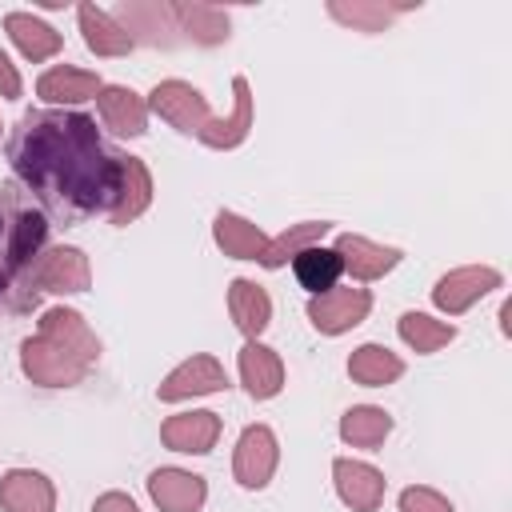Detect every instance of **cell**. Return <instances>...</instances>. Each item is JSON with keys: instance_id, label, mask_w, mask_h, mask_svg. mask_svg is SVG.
<instances>
[{"instance_id": "1", "label": "cell", "mask_w": 512, "mask_h": 512, "mask_svg": "<svg viewBox=\"0 0 512 512\" xmlns=\"http://www.w3.org/2000/svg\"><path fill=\"white\" fill-rule=\"evenodd\" d=\"M12 168L24 184L76 204L80 212H108L116 196V156L100 148L96 124L80 112H28L8 144Z\"/></svg>"}, {"instance_id": "2", "label": "cell", "mask_w": 512, "mask_h": 512, "mask_svg": "<svg viewBox=\"0 0 512 512\" xmlns=\"http://www.w3.org/2000/svg\"><path fill=\"white\" fill-rule=\"evenodd\" d=\"M100 360V336L76 308H48L36 336L20 340V372L40 388H72Z\"/></svg>"}, {"instance_id": "3", "label": "cell", "mask_w": 512, "mask_h": 512, "mask_svg": "<svg viewBox=\"0 0 512 512\" xmlns=\"http://www.w3.org/2000/svg\"><path fill=\"white\" fill-rule=\"evenodd\" d=\"M148 112H156L160 120H168L184 136H200L212 124L208 96L200 88H192L188 80H160L148 92Z\"/></svg>"}, {"instance_id": "4", "label": "cell", "mask_w": 512, "mask_h": 512, "mask_svg": "<svg viewBox=\"0 0 512 512\" xmlns=\"http://www.w3.org/2000/svg\"><path fill=\"white\" fill-rule=\"evenodd\" d=\"M368 312H372V292L356 288V284H344V288L336 284L308 300V320L320 336H344L356 324H364Z\"/></svg>"}, {"instance_id": "5", "label": "cell", "mask_w": 512, "mask_h": 512, "mask_svg": "<svg viewBox=\"0 0 512 512\" xmlns=\"http://www.w3.org/2000/svg\"><path fill=\"white\" fill-rule=\"evenodd\" d=\"M276 464H280V440L268 424H248L236 440V452H232V476L240 488L248 492H260L268 488V480L276 476Z\"/></svg>"}, {"instance_id": "6", "label": "cell", "mask_w": 512, "mask_h": 512, "mask_svg": "<svg viewBox=\"0 0 512 512\" xmlns=\"http://www.w3.org/2000/svg\"><path fill=\"white\" fill-rule=\"evenodd\" d=\"M500 284H504V276H500L496 268H488V264H464V268H452V272H444V276L436 280L432 304H436L440 312H448V316H460V312H468L476 300H484L488 292H496Z\"/></svg>"}, {"instance_id": "7", "label": "cell", "mask_w": 512, "mask_h": 512, "mask_svg": "<svg viewBox=\"0 0 512 512\" xmlns=\"http://www.w3.org/2000/svg\"><path fill=\"white\" fill-rule=\"evenodd\" d=\"M32 280H36V292L76 296V292H88V284H92V264H88L84 248L60 244V248L44 252V256L32 264Z\"/></svg>"}, {"instance_id": "8", "label": "cell", "mask_w": 512, "mask_h": 512, "mask_svg": "<svg viewBox=\"0 0 512 512\" xmlns=\"http://www.w3.org/2000/svg\"><path fill=\"white\" fill-rule=\"evenodd\" d=\"M220 388H228L224 364H220L216 356H208V352H196V356H188L184 364H176V368L160 380L156 396H160L164 404H180V400H192V396H212V392H220Z\"/></svg>"}, {"instance_id": "9", "label": "cell", "mask_w": 512, "mask_h": 512, "mask_svg": "<svg viewBox=\"0 0 512 512\" xmlns=\"http://www.w3.org/2000/svg\"><path fill=\"white\" fill-rule=\"evenodd\" d=\"M332 252L340 256V268H344L352 280H360V284L388 276V272L400 264V256H404L400 248L376 244V240H368V236H360V232H340L336 244H332Z\"/></svg>"}, {"instance_id": "10", "label": "cell", "mask_w": 512, "mask_h": 512, "mask_svg": "<svg viewBox=\"0 0 512 512\" xmlns=\"http://www.w3.org/2000/svg\"><path fill=\"white\" fill-rule=\"evenodd\" d=\"M332 484H336V496L352 512H376L384 504V488H388L380 468H372L368 460H352V456L332 460Z\"/></svg>"}, {"instance_id": "11", "label": "cell", "mask_w": 512, "mask_h": 512, "mask_svg": "<svg viewBox=\"0 0 512 512\" xmlns=\"http://www.w3.org/2000/svg\"><path fill=\"white\" fill-rule=\"evenodd\" d=\"M220 440V416L208 408L196 412H176L160 424V444L168 452H184V456H204L212 452Z\"/></svg>"}, {"instance_id": "12", "label": "cell", "mask_w": 512, "mask_h": 512, "mask_svg": "<svg viewBox=\"0 0 512 512\" xmlns=\"http://www.w3.org/2000/svg\"><path fill=\"white\" fill-rule=\"evenodd\" d=\"M152 204V176L144 168L140 156H116V196L108 208L112 224H132L136 216H144V208Z\"/></svg>"}, {"instance_id": "13", "label": "cell", "mask_w": 512, "mask_h": 512, "mask_svg": "<svg viewBox=\"0 0 512 512\" xmlns=\"http://www.w3.org/2000/svg\"><path fill=\"white\" fill-rule=\"evenodd\" d=\"M148 496L160 512H200L208 500V484L188 468H156L148 476Z\"/></svg>"}, {"instance_id": "14", "label": "cell", "mask_w": 512, "mask_h": 512, "mask_svg": "<svg viewBox=\"0 0 512 512\" xmlns=\"http://www.w3.org/2000/svg\"><path fill=\"white\" fill-rule=\"evenodd\" d=\"M236 368H240V384H244V392L252 400L280 396V388H284V360H280L276 348H268L260 340H244Z\"/></svg>"}, {"instance_id": "15", "label": "cell", "mask_w": 512, "mask_h": 512, "mask_svg": "<svg viewBox=\"0 0 512 512\" xmlns=\"http://www.w3.org/2000/svg\"><path fill=\"white\" fill-rule=\"evenodd\" d=\"M0 508L4 512H56V488L36 468H8L0 476Z\"/></svg>"}, {"instance_id": "16", "label": "cell", "mask_w": 512, "mask_h": 512, "mask_svg": "<svg viewBox=\"0 0 512 512\" xmlns=\"http://www.w3.org/2000/svg\"><path fill=\"white\" fill-rule=\"evenodd\" d=\"M96 108H100V120L116 136H144L148 132V100L140 92H132L128 84H100Z\"/></svg>"}, {"instance_id": "17", "label": "cell", "mask_w": 512, "mask_h": 512, "mask_svg": "<svg viewBox=\"0 0 512 512\" xmlns=\"http://www.w3.org/2000/svg\"><path fill=\"white\" fill-rule=\"evenodd\" d=\"M252 132V88L244 76H232V112L228 116H212V124L200 132V140L216 152L240 148Z\"/></svg>"}, {"instance_id": "18", "label": "cell", "mask_w": 512, "mask_h": 512, "mask_svg": "<svg viewBox=\"0 0 512 512\" xmlns=\"http://www.w3.org/2000/svg\"><path fill=\"white\" fill-rule=\"evenodd\" d=\"M228 316L244 332V340H260V332L272 324V296L256 280L236 276L228 284Z\"/></svg>"}, {"instance_id": "19", "label": "cell", "mask_w": 512, "mask_h": 512, "mask_svg": "<svg viewBox=\"0 0 512 512\" xmlns=\"http://www.w3.org/2000/svg\"><path fill=\"white\" fill-rule=\"evenodd\" d=\"M212 240H216V248H220L224 256H232V260H260L272 236H268L260 224H252V220H244V216L220 208L216 220H212Z\"/></svg>"}, {"instance_id": "20", "label": "cell", "mask_w": 512, "mask_h": 512, "mask_svg": "<svg viewBox=\"0 0 512 512\" xmlns=\"http://www.w3.org/2000/svg\"><path fill=\"white\" fill-rule=\"evenodd\" d=\"M76 20H80V32H84L88 52H96L104 60L128 56L136 48V40L116 24V16L104 12V8H96V4H76Z\"/></svg>"}, {"instance_id": "21", "label": "cell", "mask_w": 512, "mask_h": 512, "mask_svg": "<svg viewBox=\"0 0 512 512\" xmlns=\"http://www.w3.org/2000/svg\"><path fill=\"white\" fill-rule=\"evenodd\" d=\"M4 32H8L12 44L20 48V56L32 60V64L52 60V56L64 48V36H60L52 24H44L40 16H32V12H8V16H4Z\"/></svg>"}, {"instance_id": "22", "label": "cell", "mask_w": 512, "mask_h": 512, "mask_svg": "<svg viewBox=\"0 0 512 512\" xmlns=\"http://www.w3.org/2000/svg\"><path fill=\"white\" fill-rule=\"evenodd\" d=\"M96 92H100V76L72 64H56L36 80V96L44 104H80V100H96Z\"/></svg>"}, {"instance_id": "23", "label": "cell", "mask_w": 512, "mask_h": 512, "mask_svg": "<svg viewBox=\"0 0 512 512\" xmlns=\"http://www.w3.org/2000/svg\"><path fill=\"white\" fill-rule=\"evenodd\" d=\"M348 376L360 388H384V384H396L404 376V360L384 344H360L348 356Z\"/></svg>"}, {"instance_id": "24", "label": "cell", "mask_w": 512, "mask_h": 512, "mask_svg": "<svg viewBox=\"0 0 512 512\" xmlns=\"http://www.w3.org/2000/svg\"><path fill=\"white\" fill-rule=\"evenodd\" d=\"M176 32H184L192 44H224L228 40V12L216 4H172Z\"/></svg>"}, {"instance_id": "25", "label": "cell", "mask_w": 512, "mask_h": 512, "mask_svg": "<svg viewBox=\"0 0 512 512\" xmlns=\"http://www.w3.org/2000/svg\"><path fill=\"white\" fill-rule=\"evenodd\" d=\"M392 432V416L376 404H352L344 416H340V440L352 444V448H364V452H376Z\"/></svg>"}, {"instance_id": "26", "label": "cell", "mask_w": 512, "mask_h": 512, "mask_svg": "<svg viewBox=\"0 0 512 512\" xmlns=\"http://www.w3.org/2000/svg\"><path fill=\"white\" fill-rule=\"evenodd\" d=\"M292 272H296V280H300V288L308 296H320V292L336 288V280H340L344 268H340V256L332 248L312 244V248H304V252L292 256Z\"/></svg>"}, {"instance_id": "27", "label": "cell", "mask_w": 512, "mask_h": 512, "mask_svg": "<svg viewBox=\"0 0 512 512\" xmlns=\"http://www.w3.org/2000/svg\"><path fill=\"white\" fill-rule=\"evenodd\" d=\"M328 228H332L328 220H300V224H288L280 236H272V240H268V248H264V256H260L256 264H264V268H284L296 252H304V248L320 244Z\"/></svg>"}, {"instance_id": "28", "label": "cell", "mask_w": 512, "mask_h": 512, "mask_svg": "<svg viewBox=\"0 0 512 512\" xmlns=\"http://www.w3.org/2000/svg\"><path fill=\"white\" fill-rule=\"evenodd\" d=\"M396 332H400V340H404L412 352H420V356L440 352L444 344L456 340V324L436 320V316H428V312H404V316L396 320Z\"/></svg>"}, {"instance_id": "29", "label": "cell", "mask_w": 512, "mask_h": 512, "mask_svg": "<svg viewBox=\"0 0 512 512\" xmlns=\"http://www.w3.org/2000/svg\"><path fill=\"white\" fill-rule=\"evenodd\" d=\"M408 8L412 4H380V0H352V4H344V0H332L328 16L348 24V28H356V32H384V24H392Z\"/></svg>"}, {"instance_id": "30", "label": "cell", "mask_w": 512, "mask_h": 512, "mask_svg": "<svg viewBox=\"0 0 512 512\" xmlns=\"http://www.w3.org/2000/svg\"><path fill=\"white\" fill-rule=\"evenodd\" d=\"M44 236H48V220L40 212H16L12 228H8V272L24 268L36 256V248L44 244Z\"/></svg>"}, {"instance_id": "31", "label": "cell", "mask_w": 512, "mask_h": 512, "mask_svg": "<svg viewBox=\"0 0 512 512\" xmlns=\"http://www.w3.org/2000/svg\"><path fill=\"white\" fill-rule=\"evenodd\" d=\"M400 512H456L452 500L428 484H408L400 492Z\"/></svg>"}, {"instance_id": "32", "label": "cell", "mask_w": 512, "mask_h": 512, "mask_svg": "<svg viewBox=\"0 0 512 512\" xmlns=\"http://www.w3.org/2000/svg\"><path fill=\"white\" fill-rule=\"evenodd\" d=\"M20 92H24V80H20L16 64L8 60V52H0V96L4 100H16Z\"/></svg>"}, {"instance_id": "33", "label": "cell", "mask_w": 512, "mask_h": 512, "mask_svg": "<svg viewBox=\"0 0 512 512\" xmlns=\"http://www.w3.org/2000/svg\"><path fill=\"white\" fill-rule=\"evenodd\" d=\"M92 512H140L128 492H104L92 500Z\"/></svg>"}, {"instance_id": "34", "label": "cell", "mask_w": 512, "mask_h": 512, "mask_svg": "<svg viewBox=\"0 0 512 512\" xmlns=\"http://www.w3.org/2000/svg\"><path fill=\"white\" fill-rule=\"evenodd\" d=\"M508 316H512V304H500V332L508 336Z\"/></svg>"}, {"instance_id": "35", "label": "cell", "mask_w": 512, "mask_h": 512, "mask_svg": "<svg viewBox=\"0 0 512 512\" xmlns=\"http://www.w3.org/2000/svg\"><path fill=\"white\" fill-rule=\"evenodd\" d=\"M0 132H4V124H0Z\"/></svg>"}]
</instances>
